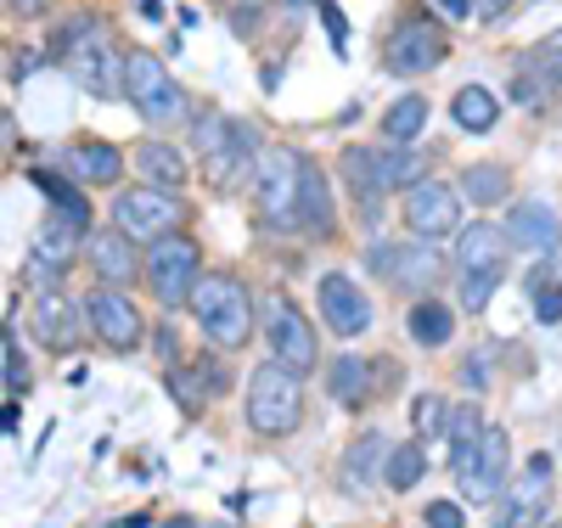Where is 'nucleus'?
<instances>
[{
  "mask_svg": "<svg viewBox=\"0 0 562 528\" xmlns=\"http://www.w3.org/2000/svg\"><path fill=\"white\" fill-rule=\"evenodd\" d=\"M461 191L473 203H501L506 198V169H495V164H473L461 175Z\"/></svg>",
  "mask_w": 562,
  "mask_h": 528,
  "instance_id": "obj_33",
  "label": "nucleus"
},
{
  "mask_svg": "<svg viewBox=\"0 0 562 528\" xmlns=\"http://www.w3.org/2000/svg\"><path fill=\"white\" fill-rule=\"evenodd\" d=\"M389 74H400V79H416V74H428V68H439L445 63V34L428 23V18H405L394 34H389Z\"/></svg>",
  "mask_w": 562,
  "mask_h": 528,
  "instance_id": "obj_15",
  "label": "nucleus"
},
{
  "mask_svg": "<svg viewBox=\"0 0 562 528\" xmlns=\"http://www.w3.org/2000/svg\"><path fill=\"white\" fill-rule=\"evenodd\" d=\"M371 265H378V276L383 281H394V287H405V293H416V287H434L439 281V254L428 248V243H411V248H394V243H383V248H371Z\"/></svg>",
  "mask_w": 562,
  "mask_h": 528,
  "instance_id": "obj_18",
  "label": "nucleus"
},
{
  "mask_svg": "<svg viewBox=\"0 0 562 528\" xmlns=\"http://www.w3.org/2000/svg\"><path fill=\"white\" fill-rule=\"evenodd\" d=\"M124 96L130 108L147 119V124H169V119H186L192 113V102H186V90L169 79V68L147 52H130L124 57Z\"/></svg>",
  "mask_w": 562,
  "mask_h": 528,
  "instance_id": "obj_7",
  "label": "nucleus"
},
{
  "mask_svg": "<svg viewBox=\"0 0 562 528\" xmlns=\"http://www.w3.org/2000/svg\"><path fill=\"white\" fill-rule=\"evenodd\" d=\"M304 416V389H299V377L288 366H259L248 377V422H254V434L265 439H281V434H293Z\"/></svg>",
  "mask_w": 562,
  "mask_h": 528,
  "instance_id": "obj_6",
  "label": "nucleus"
},
{
  "mask_svg": "<svg viewBox=\"0 0 562 528\" xmlns=\"http://www.w3.org/2000/svg\"><path fill=\"white\" fill-rule=\"evenodd\" d=\"M45 7H52V0H12V12H18V18H40Z\"/></svg>",
  "mask_w": 562,
  "mask_h": 528,
  "instance_id": "obj_41",
  "label": "nucleus"
},
{
  "mask_svg": "<svg viewBox=\"0 0 562 528\" xmlns=\"http://www.w3.org/2000/svg\"><path fill=\"white\" fill-rule=\"evenodd\" d=\"M506 231L490 220H473L456 243V270H461V310H484L490 293L506 281Z\"/></svg>",
  "mask_w": 562,
  "mask_h": 528,
  "instance_id": "obj_2",
  "label": "nucleus"
},
{
  "mask_svg": "<svg viewBox=\"0 0 562 528\" xmlns=\"http://www.w3.org/2000/svg\"><path fill=\"white\" fill-rule=\"evenodd\" d=\"M63 169L85 186H113L124 175V153L113 147V141H74V147L63 153Z\"/></svg>",
  "mask_w": 562,
  "mask_h": 528,
  "instance_id": "obj_21",
  "label": "nucleus"
},
{
  "mask_svg": "<svg viewBox=\"0 0 562 528\" xmlns=\"http://www.w3.org/2000/svg\"><path fill=\"white\" fill-rule=\"evenodd\" d=\"M265 344L276 355V366H288L293 377L315 371L321 349H315V326L299 315V304L288 299H265Z\"/></svg>",
  "mask_w": 562,
  "mask_h": 528,
  "instance_id": "obj_11",
  "label": "nucleus"
},
{
  "mask_svg": "<svg viewBox=\"0 0 562 528\" xmlns=\"http://www.w3.org/2000/svg\"><path fill=\"white\" fill-rule=\"evenodd\" d=\"M192 315H198V326L209 332L220 349H243L248 332H254V299H248V287L237 276H225V270H214V276L198 281Z\"/></svg>",
  "mask_w": 562,
  "mask_h": 528,
  "instance_id": "obj_3",
  "label": "nucleus"
},
{
  "mask_svg": "<svg viewBox=\"0 0 562 528\" xmlns=\"http://www.w3.org/2000/svg\"><path fill=\"white\" fill-rule=\"evenodd\" d=\"M299 231L310 236L333 231V191H326V175L315 164H304V180H299Z\"/></svg>",
  "mask_w": 562,
  "mask_h": 528,
  "instance_id": "obj_24",
  "label": "nucleus"
},
{
  "mask_svg": "<svg viewBox=\"0 0 562 528\" xmlns=\"http://www.w3.org/2000/svg\"><path fill=\"white\" fill-rule=\"evenodd\" d=\"M198 164H203V175H209L214 191H237V186L259 180L248 130H237V124L220 119V113H203L198 119Z\"/></svg>",
  "mask_w": 562,
  "mask_h": 528,
  "instance_id": "obj_4",
  "label": "nucleus"
},
{
  "mask_svg": "<svg viewBox=\"0 0 562 528\" xmlns=\"http://www.w3.org/2000/svg\"><path fill=\"white\" fill-rule=\"evenodd\" d=\"M422 124H428V102H422V96H400V102L383 113L389 147H411V141L422 135Z\"/></svg>",
  "mask_w": 562,
  "mask_h": 528,
  "instance_id": "obj_29",
  "label": "nucleus"
},
{
  "mask_svg": "<svg viewBox=\"0 0 562 528\" xmlns=\"http://www.w3.org/2000/svg\"><path fill=\"white\" fill-rule=\"evenodd\" d=\"M344 175H349V186L360 191V203H366V225H378L383 214H378V198L383 191H411V186H422L416 175H422V164L405 153V147H349L344 153Z\"/></svg>",
  "mask_w": 562,
  "mask_h": 528,
  "instance_id": "obj_5",
  "label": "nucleus"
},
{
  "mask_svg": "<svg viewBox=\"0 0 562 528\" xmlns=\"http://www.w3.org/2000/svg\"><path fill=\"white\" fill-rule=\"evenodd\" d=\"M57 63L90 90V96H124V63L113 57V40L102 23H68L63 40H57Z\"/></svg>",
  "mask_w": 562,
  "mask_h": 528,
  "instance_id": "obj_1",
  "label": "nucleus"
},
{
  "mask_svg": "<svg viewBox=\"0 0 562 528\" xmlns=\"http://www.w3.org/2000/svg\"><path fill=\"white\" fill-rule=\"evenodd\" d=\"M540 63H546V79H551V85H562V34H551V45L540 52Z\"/></svg>",
  "mask_w": 562,
  "mask_h": 528,
  "instance_id": "obj_38",
  "label": "nucleus"
},
{
  "mask_svg": "<svg viewBox=\"0 0 562 528\" xmlns=\"http://www.w3.org/2000/svg\"><path fill=\"white\" fill-rule=\"evenodd\" d=\"M326 377H333V394H338L344 405H360V400L371 394V366H366L360 355H338Z\"/></svg>",
  "mask_w": 562,
  "mask_h": 528,
  "instance_id": "obj_30",
  "label": "nucleus"
},
{
  "mask_svg": "<svg viewBox=\"0 0 562 528\" xmlns=\"http://www.w3.org/2000/svg\"><path fill=\"white\" fill-rule=\"evenodd\" d=\"M113 214H119V231L130 236V243L158 248L164 236H175V225H180V214H186V209H180L175 191H158V186H130V191H119Z\"/></svg>",
  "mask_w": 562,
  "mask_h": 528,
  "instance_id": "obj_8",
  "label": "nucleus"
},
{
  "mask_svg": "<svg viewBox=\"0 0 562 528\" xmlns=\"http://www.w3.org/2000/svg\"><path fill=\"white\" fill-rule=\"evenodd\" d=\"M79 236H85V225H74V220H52V225H40L34 231V265L40 270H57L63 276V265L74 259V248H79Z\"/></svg>",
  "mask_w": 562,
  "mask_h": 528,
  "instance_id": "obj_25",
  "label": "nucleus"
},
{
  "mask_svg": "<svg viewBox=\"0 0 562 528\" xmlns=\"http://www.w3.org/2000/svg\"><path fill=\"white\" fill-rule=\"evenodd\" d=\"M90 270H97V287H130V281L140 276L135 248H130V236H124L119 225L90 236Z\"/></svg>",
  "mask_w": 562,
  "mask_h": 528,
  "instance_id": "obj_20",
  "label": "nucleus"
},
{
  "mask_svg": "<svg viewBox=\"0 0 562 528\" xmlns=\"http://www.w3.org/2000/svg\"><path fill=\"white\" fill-rule=\"evenodd\" d=\"M551 478H557L551 456L546 450L529 456L524 461V478H518V484H506V512L495 517V528H540L551 517V490H557Z\"/></svg>",
  "mask_w": 562,
  "mask_h": 528,
  "instance_id": "obj_12",
  "label": "nucleus"
},
{
  "mask_svg": "<svg viewBox=\"0 0 562 528\" xmlns=\"http://www.w3.org/2000/svg\"><path fill=\"white\" fill-rule=\"evenodd\" d=\"M456 484H461V501H495L501 484H506V427H484V439L456 456Z\"/></svg>",
  "mask_w": 562,
  "mask_h": 528,
  "instance_id": "obj_13",
  "label": "nucleus"
},
{
  "mask_svg": "<svg viewBox=\"0 0 562 528\" xmlns=\"http://www.w3.org/2000/svg\"><path fill=\"white\" fill-rule=\"evenodd\" d=\"M479 439H484V416H479V405H456V411H450V461L467 456Z\"/></svg>",
  "mask_w": 562,
  "mask_h": 528,
  "instance_id": "obj_35",
  "label": "nucleus"
},
{
  "mask_svg": "<svg viewBox=\"0 0 562 528\" xmlns=\"http://www.w3.org/2000/svg\"><path fill=\"white\" fill-rule=\"evenodd\" d=\"M299 180H304V158L299 153H270L259 164V220L270 231H299Z\"/></svg>",
  "mask_w": 562,
  "mask_h": 528,
  "instance_id": "obj_9",
  "label": "nucleus"
},
{
  "mask_svg": "<svg viewBox=\"0 0 562 528\" xmlns=\"http://www.w3.org/2000/svg\"><path fill=\"white\" fill-rule=\"evenodd\" d=\"M445 18H473V0H434Z\"/></svg>",
  "mask_w": 562,
  "mask_h": 528,
  "instance_id": "obj_40",
  "label": "nucleus"
},
{
  "mask_svg": "<svg viewBox=\"0 0 562 528\" xmlns=\"http://www.w3.org/2000/svg\"><path fill=\"white\" fill-rule=\"evenodd\" d=\"M34 338L45 344V349H74V338H79V326H74V304L63 299V293H45V299H34Z\"/></svg>",
  "mask_w": 562,
  "mask_h": 528,
  "instance_id": "obj_23",
  "label": "nucleus"
},
{
  "mask_svg": "<svg viewBox=\"0 0 562 528\" xmlns=\"http://www.w3.org/2000/svg\"><path fill=\"white\" fill-rule=\"evenodd\" d=\"M164 528H198L192 517H175V523H164Z\"/></svg>",
  "mask_w": 562,
  "mask_h": 528,
  "instance_id": "obj_42",
  "label": "nucleus"
},
{
  "mask_svg": "<svg viewBox=\"0 0 562 528\" xmlns=\"http://www.w3.org/2000/svg\"><path fill=\"white\" fill-rule=\"evenodd\" d=\"M512 7V0H473V18H484V23H495L501 12Z\"/></svg>",
  "mask_w": 562,
  "mask_h": 528,
  "instance_id": "obj_39",
  "label": "nucleus"
},
{
  "mask_svg": "<svg viewBox=\"0 0 562 528\" xmlns=\"http://www.w3.org/2000/svg\"><path fill=\"white\" fill-rule=\"evenodd\" d=\"M315 299H321V315H326V326L338 332V338H360V332L371 326V304H366V293L349 281V276H321V287H315Z\"/></svg>",
  "mask_w": 562,
  "mask_h": 528,
  "instance_id": "obj_17",
  "label": "nucleus"
},
{
  "mask_svg": "<svg viewBox=\"0 0 562 528\" xmlns=\"http://www.w3.org/2000/svg\"><path fill=\"white\" fill-rule=\"evenodd\" d=\"M450 113H456V124H461V130L484 135V130H495L501 102H495V96H490L484 85H461V90H456V102H450Z\"/></svg>",
  "mask_w": 562,
  "mask_h": 528,
  "instance_id": "obj_27",
  "label": "nucleus"
},
{
  "mask_svg": "<svg viewBox=\"0 0 562 528\" xmlns=\"http://www.w3.org/2000/svg\"><path fill=\"white\" fill-rule=\"evenodd\" d=\"M85 321H90V332L108 344V349H140V310L119 293V287H97V293L85 299Z\"/></svg>",
  "mask_w": 562,
  "mask_h": 528,
  "instance_id": "obj_16",
  "label": "nucleus"
},
{
  "mask_svg": "<svg viewBox=\"0 0 562 528\" xmlns=\"http://www.w3.org/2000/svg\"><path fill=\"white\" fill-rule=\"evenodd\" d=\"M383 456H389L383 434H360V439L349 445V456H344V490H349V495H360V490L371 484V478H378Z\"/></svg>",
  "mask_w": 562,
  "mask_h": 528,
  "instance_id": "obj_26",
  "label": "nucleus"
},
{
  "mask_svg": "<svg viewBox=\"0 0 562 528\" xmlns=\"http://www.w3.org/2000/svg\"><path fill=\"white\" fill-rule=\"evenodd\" d=\"M428 472V450H422L416 439L411 445H400L394 456H389V467H383V484L389 490H416V478Z\"/></svg>",
  "mask_w": 562,
  "mask_h": 528,
  "instance_id": "obj_31",
  "label": "nucleus"
},
{
  "mask_svg": "<svg viewBox=\"0 0 562 528\" xmlns=\"http://www.w3.org/2000/svg\"><path fill=\"white\" fill-rule=\"evenodd\" d=\"M147 276H153V293H158V304H169V310H186L192 304V293H198V243L192 236H164L158 248H147Z\"/></svg>",
  "mask_w": 562,
  "mask_h": 528,
  "instance_id": "obj_10",
  "label": "nucleus"
},
{
  "mask_svg": "<svg viewBox=\"0 0 562 528\" xmlns=\"http://www.w3.org/2000/svg\"><path fill=\"white\" fill-rule=\"evenodd\" d=\"M34 180H40V191L52 198L57 209H63V220H74V225H90V203L79 198V191L63 180V175H52V169H34Z\"/></svg>",
  "mask_w": 562,
  "mask_h": 528,
  "instance_id": "obj_32",
  "label": "nucleus"
},
{
  "mask_svg": "<svg viewBox=\"0 0 562 528\" xmlns=\"http://www.w3.org/2000/svg\"><path fill=\"white\" fill-rule=\"evenodd\" d=\"M535 315L551 326V321H562V270L557 265H540L535 270Z\"/></svg>",
  "mask_w": 562,
  "mask_h": 528,
  "instance_id": "obj_34",
  "label": "nucleus"
},
{
  "mask_svg": "<svg viewBox=\"0 0 562 528\" xmlns=\"http://www.w3.org/2000/svg\"><path fill=\"white\" fill-rule=\"evenodd\" d=\"M23 382H29L23 355H18V349H12V338H7V389H12V394H23Z\"/></svg>",
  "mask_w": 562,
  "mask_h": 528,
  "instance_id": "obj_37",
  "label": "nucleus"
},
{
  "mask_svg": "<svg viewBox=\"0 0 562 528\" xmlns=\"http://www.w3.org/2000/svg\"><path fill=\"white\" fill-rule=\"evenodd\" d=\"M405 225L411 236H422V243H434V236H450L461 225V198H456V186L445 180H422L405 191Z\"/></svg>",
  "mask_w": 562,
  "mask_h": 528,
  "instance_id": "obj_14",
  "label": "nucleus"
},
{
  "mask_svg": "<svg viewBox=\"0 0 562 528\" xmlns=\"http://www.w3.org/2000/svg\"><path fill=\"white\" fill-rule=\"evenodd\" d=\"M428 528H467V517H461L456 501H434L428 506Z\"/></svg>",
  "mask_w": 562,
  "mask_h": 528,
  "instance_id": "obj_36",
  "label": "nucleus"
},
{
  "mask_svg": "<svg viewBox=\"0 0 562 528\" xmlns=\"http://www.w3.org/2000/svg\"><path fill=\"white\" fill-rule=\"evenodd\" d=\"M135 169H140V186H158V191H180L186 175H192L169 141H140V147H135Z\"/></svg>",
  "mask_w": 562,
  "mask_h": 528,
  "instance_id": "obj_22",
  "label": "nucleus"
},
{
  "mask_svg": "<svg viewBox=\"0 0 562 528\" xmlns=\"http://www.w3.org/2000/svg\"><path fill=\"white\" fill-rule=\"evenodd\" d=\"M506 243L524 248V254H557L562 225H557V214L546 203H518L506 214Z\"/></svg>",
  "mask_w": 562,
  "mask_h": 528,
  "instance_id": "obj_19",
  "label": "nucleus"
},
{
  "mask_svg": "<svg viewBox=\"0 0 562 528\" xmlns=\"http://www.w3.org/2000/svg\"><path fill=\"white\" fill-rule=\"evenodd\" d=\"M450 332H456V310H450V304L422 299V304L411 310V338H416L422 349H445Z\"/></svg>",
  "mask_w": 562,
  "mask_h": 528,
  "instance_id": "obj_28",
  "label": "nucleus"
},
{
  "mask_svg": "<svg viewBox=\"0 0 562 528\" xmlns=\"http://www.w3.org/2000/svg\"><path fill=\"white\" fill-rule=\"evenodd\" d=\"M243 7H259V0H243Z\"/></svg>",
  "mask_w": 562,
  "mask_h": 528,
  "instance_id": "obj_43",
  "label": "nucleus"
}]
</instances>
